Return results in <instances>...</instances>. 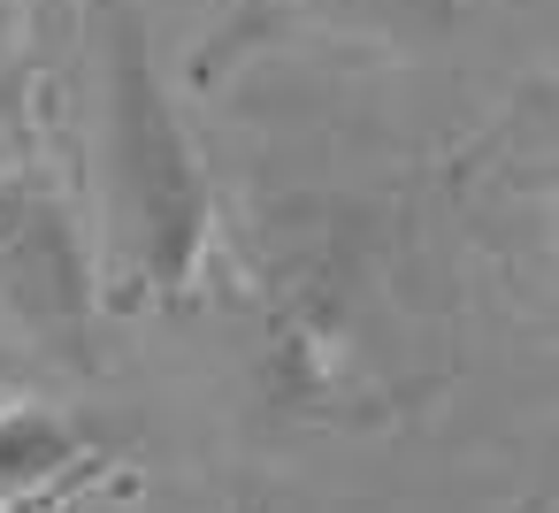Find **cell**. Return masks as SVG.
<instances>
[{
	"instance_id": "obj_2",
	"label": "cell",
	"mask_w": 559,
	"mask_h": 513,
	"mask_svg": "<svg viewBox=\"0 0 559 513\" xmlns=\"http://www.w3.org/2000/svg\"><path fill=\"white\" fill-rule=\"evenodd\" d=\"M100 475H108V452L70 414L39 398L0 406V513H47Z\"/></svg>"
},
{
	"instance_id": "obj_3",
	"label": "cell",
	"mask_w": 559,
	"mask_h": 513,
	"mask_svg": "<svg viewBox=\"0 0 559 513\" xmlns=\"http://www.w3.org/2000/svg\"><path fill=\"white\" fill-rule=\"evenodd\" d=\"M345 9H360L376 24H399V32H452L460 0H345Z\"/></svg>"
},
{
	"instance_id": "obj_1",
	"label": "cell",
	"mask_w": 559,
	"mask_h": 513,
	"mask_svg": "<svg viewBox=\"0 0 559 513\" xmlns=\"http://www.w3.org/2000/svg\"><path fill=\"white\" fill-rule=\"evenodd\" d=\"M85 215L100 284L123 307H162L207 253V169L162 77L146 0H85Z\"/></svg>"
}]
</instances>
